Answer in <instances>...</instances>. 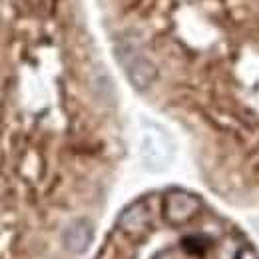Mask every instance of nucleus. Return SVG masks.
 <instances>
[{"instance_id": "20e7f679", "label": "nucleus", "mask_w": 259, "mask_h": 259, "mask_svg": "<svg viewBox=\"0 0 259 259\" xmlns=\"http://www.w3.org/2000/svg\"><path fill=\"white\" fill-rule=\"evenodd\" d=\"M94 239V227L88 220H74L62 233V243L72 253H84Z\"/></svg>"}, {"instance_id": "f257e3e1", "label": "nucleus", "mask_w": 259, "mask_h": 259, "mask_svg": "<svg viewBox=\"0 0 259 259\" xmlns=\"http://www.w3.org/2000/svg\"><path fill=\"white\" fill-rule=\"evenodd\" d=\"M120 62L126 70V76H128L130 84L136 88V90H148L156 78H158V68L156 64L144 56L142 52H138L136 48L126 46L120 50Z\"/></svg>"}, {"instance_id": "7ed1b4c3", "label": "nucleus", "mask_w": 259, "mask_h": 259, "mask_svg": "<svg viewBox=\"0 0 259 259\" xmlns=\"http://www.w3.org/2000/svg\"><path fill=\"white\" fill-rule=\"evenodd\" d=\"M142 156L144 162L154 169H160L169 160V144L158 128H148L142 140Z\"/></svg>"}, {"instance_id": "f03ea898", "label": "nucleus", "mask_w": 259, "mask_h": 259, "mask_svg": "<svg viewBox=\"0 0 259 259\" xmlns=\"http://www.w3.org/2000/svg\"><path fill=\"white\" fill-rule=\"evenodd\" d=\"M199 207H201V201H199L197 195L184 192V190H171L165 195L163 213H165V220L169 224L180 226V224L190 222L199 211Z\"/></svg>"}, {"instance_id": "423d86ee", "label": "nucleus", "mask_w": 259, "mask_h": 259, "mask_svg": "<svg viewBox=\"0 0 259 259\" xmlns=\"http://www.w3.org/2000/svg\"><path fill=\"white\" fill-rule=\"evenodd\" d=\"M156 259H176V257H174V255H171V253H162V255H160V257H156Z\"/></svg>"}, {"instance_id": "0eeeda50", "label": "nucleus", "mask_w": 259, "mask_h": 259, "mask_svg": "<svg viewBox=\"0 0 259 259\" xmlns=\"http://www.w3.org/2000/svg\"><path fill=\"white\" fill-rule=\"evenodd\" d=\"M253 229L257 231V235H259V218H255V220H253Z\"/></svg>"}, {"instance_id": "39448f33", "label": "nucleus", "mask_w": 259, "mask_h": 259, "mask_svg": "<svg viewBox=\"0 0 259 259\" xmlns=\"http://www.w3.org/2000/svg\"><path fill=\"white\" fill-rule=\"evenodd\" d=\"M120 226L124 227L126 231H142L144 227L148 226V211H146V205L144 203H134L130 205L128 209L120 215Z\"/></svg>"}]
</instances>
